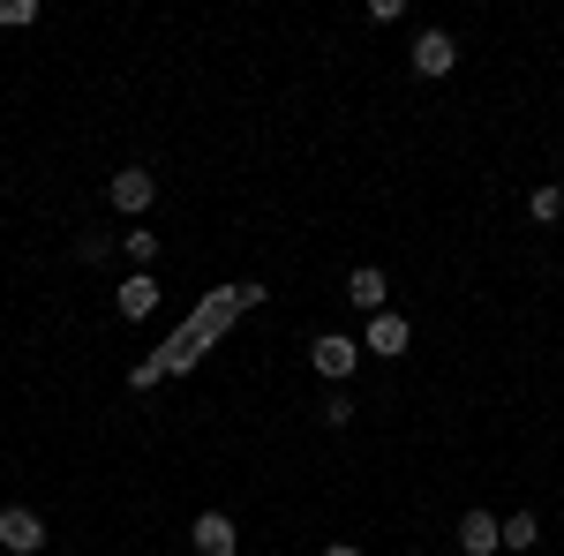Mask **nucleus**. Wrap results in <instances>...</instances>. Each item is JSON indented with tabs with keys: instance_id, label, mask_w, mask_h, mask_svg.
<instances>
[{
	"instance_id": "nucleus-1",
	"label": "nucleus",
	"mask_w": 564,
	"mask_h": 556,
	"mask_svg": "<svg viewBox=\"0 0 564 556\" xmlns=\"http://www.w3.org/2000/svg\"><path fill=\"white\" fill-rule=\"evenodd\" d=\"M106 204H113V211H129L135 226H143V211L159 204V181H151L143 166H121L113 181H106Z\"/></svg>"
},
{
	"instance_id": "nucleus-2",
	"label": "nucleus",
	"mask_w": 564,
	"mask_h": 556,
	"mask_svg": "<svg viewBox=\"0 0 564 556\" xmlns=\"http://www.w3.org/2000/svg\"><path fill=\"white\" fill-rule=\"evenodd\" d=\"M0 549L8 556H39L45 549V519L31 504H0Z\"/></svg>"
},
{
	"instance_id": "nucleus-3",
	"label": "nucleus",
	"mask_w": 564,
	"mask_h": 556,
	"mask_svg": "<svg viewBox=\"0 0 564 556\" xmlns=\"http://www.w3.org/2000/svg\"><path fill=\"white\" fill-rule=\"evenodd\" d=\"M308 361H316V377H324V384H347V377H354V361H361V346L339 339V331H324V339L308 346Z\"/></svg>"
},
{
	"instance_id": "nucleus-4",
	"label": "nucleus",
	"mask_w": 564,
	"mask_h": 556,
	"mask_svg": "<svg viewBox=\"0 0 564 556\" xmlns=\"http://www.w3.org/2000/svg\"><path fill=\"white\" fill-rule=\"evenodd\" d=\"M452 68H459V45H452V31H422V39H414V76H452Z\"/></svg>"
},
{
	"instance_id": "nucleus-5",
	"label": "nucleus",
	"mask_w": 564,
	"mask_h": 556,
	"mask_svg": "<svg viewBox=\"0 0 564 556\" xmlns=\"http://www.w3.org/2000/svg\"><path fill=\"white\" fill-rule=\"evenodd\" d=\"M361 346H369L377 361H391V353H406V346H414V324L384 308V316H369V331H361Z\"/></svg>"
},
{
	"instance_id": "nucleus-6",
	"label": "nucleus",
	"mask_w": 564,
	"mask_h": 556,
	"mask_svg": "<svg viewBox=\"0 0 564 556\" xmlns=\"http://www.w3.org/2000/svg\"><path fill=\"white\" fill-rule=\"evenodd\" d=\"M505 549V519L497 512H467L459 519V556H497Z\"/></svg>"
},
{
	"instance_id": "nucleus-7",
	"label": "nucleus",
	"mask_w": 564,
	"mask_h": 556,
	"mask_svg": "<svg viewBox=\"0 0 564 556\" xmlns=\"http://www.w3.org/2000/svg\"><path fill=\"white\" fill-rule=\"evenodd\" d=\"M347 301H354V308H369V316H384V301H391L384 271H377V263H354V271H347Z\"/></svg>"
},
{
	"instance_id": "nucleus-8",
	"label": "nucleus",
	"mask_w": 564,
	"mask_h": 556,
	"mask_svg": "<svg viewBox=\"0 0 564 556\" xmlns=\"http://www.w3.org/2000/svg\"><path fill=\"white\" fill-rule=\"evenodd\" d=\"M188 542H196L204 556H234V549H241V534H234V519H226V512H204Z\"/></svg>"
},
{
	"instance_id": "nucleus-9",
	"label": "nucleus",
	"mask_w": 564,
	"mask_h": 556,
	"mask_svg": "<svg viewBox=\"0 0 564 556\" xmlns=\"http://www.w3.org/2000/svg\"><path fill=\"white\" fill-rule=\"evenodd\" d=\"M113 301H121V316H129V324H143V316H159V279H151V271H135Z\"/></svg>"
},
{
	"instance_id": "nucleus-10",
	"label": "nucleus",
	"mask_w": 564,
	"mask_h": 556,
	"mask_svg": "<svg viewBox=\"0 0 564 556\" xmlns=\"http://www.w3.org/2000/svg\"><path fill=\"white\" fill-rule=\"evenodd\" d=\"M527 218H534V226H557V218H564V188H557V181H534V196H527Z\"/></svg>"
},
{
	"instance_id": "nucleus-11",
	"label": "nucleus",
	"mask_w": 564,
	"mask_h": 556,
	"mask_svg": "<svg viewBox=\"0 0 564 556\" xmlns=\"http://www.w3.org/2000/svg\"><path fill=\"white\" fill-rule=\"evenodd\" d=\"M121 257H129L135 271H151V257H159V233H151V226H129V233H121Z\"/></svg>"
},
{
	"instance_id": "nucleus-12",
	"label": "nucleus",
	"mask_w": 564,
	"mask_h": 556,
	"mask_svg": "<svg viewBox=\"0 0 564 556\" xmlns=\"http://www.w3.org/2000/svg\"><path fill=\"white\" fill-rule=\"evenodd\" d=\"M534 534H542V519H534V512H512V519H505V549H512V556L534 549Z\"/></svg>"
},
{
	"instance_id": "nucleus-13",
	"label": "nucleus",
	"mask_w": 564,
	"mask_h": 556,
	"mask_svg": "<svg viewBox=\"0 0 564 556\" xmlns=\"http://www.w3.org/2000/svg\"><path fill=\"white\" fill-rule=\"evenodd\" d=\"M39 23V0H0V31H31Z\"/></svg>"
},
{
	"instance_id": "nucleus-14",
	"label": "nucleus",
	"mask_w": 564,
	"mask_h": 556,
	"mask_svg": "<svg viewBox=\"0 0 564 556\" xmlns=\"http://www.w3.org/2000/svg\"><path fill=\"white\" fill-rule=\"evenodd\" d=\"M354 422V399L347 391H332V399H324V428H347Z\"/></svg>"
},
{
	"instance_id": "nucleus-15",
	"label": "nucleus",
	"mask_w": 564,
	"mask_h": 556,
	"mask_svg": "<svg viewBox=\"0 0 564 556\" xmlns=\"http://www.w3.org/2000/svg\"><path fill=\"white\" fill-rule=\"evenodd\" d=\"M113 249H121V241H106V233H84V241H76V257H84V263H106Z\"/></svg>"
},
{
	"instance_id": "nucleus-16",
	"label": "nucleus",
	"mask_w": 564,
	"mask_h": 556,
	"mask_svg": "<svg viewBox=\"0 0 564 556\" xmlns=\"http://www.w3.org/2000/svg\"><path fill=\"white\" fill-rule=\"evenodd\" d=\"M159 377H166V361H135V369H129V384H135V391H151Z\"/></svg>"
},
{
	"instance_id": "nucleus-17",
	"label": "nucleus",
	"mask_w": 564,
	"mask_h": 556,
	"mask_svg": "<svg viewBox=\"0 0 564 556\" xmlns=\"http://www.w3.org/2000/svg\"><path fill=\"white\" fill-rule=\"evenodd\" d=\"M324 556H361V549H354V542H324Z\"/></svg>"
}]
</instances>
